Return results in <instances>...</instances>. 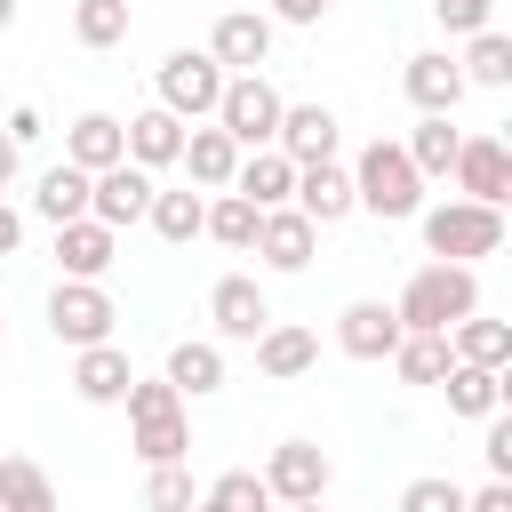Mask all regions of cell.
<instances>
[{
    "label": "cell",
    "instance_id": "cell-1",
    "mask_svg": "<svg viewBox=\"0 0 512 512\" xmlns=\"http://www.w3.org/2000/svg\"><path fill=\"white\" fill-rule=\"evenodd\" d=\"M392 312H400V328H456L464 312H480V272L456 264V256H432V264L408 272Z\"/></svg>",
    "mask_w": 512,
    "mask_h": 512
},
{
    "label": "cell",
    "instance_id": "cell-2",
    "mask_svg": "<svg viewBox=\"0 0 512 512\" xmlns=\"http://www.w3.org/2000/svg\"><path fill=\"white\" fill-rule=\"evenodd\" d=\"M128 448L144 456V464H176V456H192V424H184V392L168 384V376H128Z\"/></svg>",
    "mask_w": 512,
    "mask_h": 512
},
{
    "label": "cell",
    "instance_id": "cell-3",
    "mask_svg": "<svg viewBox=\"0 0 512 512\" xmlns=\"http://www.w3.org/2000/svg\"><path fill=\"white\" fill-rule=\"evenodd\" d=\"M352 208H368V216H384V224L416 216V208H424V176H416V160H408L400 144L376 136V144L352 160Z\"/></svg>",
    "mask_w": 512,
    "mask_h": 512
},
{
    "label": "cell",
    "instance_id": "cell-4",
    "mask_svg": "<svg viewBox=\"0 0 512 512\" xmlns=\"http://www.w3.org/2000/svg\"><path fill=\"white\" fill-rule=\"evenodd\" d=\"M424 216V248L432 256H456V264H480L504 248V208L496 200H440V208H416Z\"/></svg>",
    "mask_w": 512,
    "mask_h": 512
},
{
    "label": "cell",
    "instance_id": "cell-5",
    "mask_svg": "<svg viewBox=\"0 0 512 512\" xmlns=\"http://www.w3.org/2000/svg\"><path fill=\"white\" fill-rule=\"evenodd\" d=\"M240 152H256V144H272V128H280V88L264 80V72H224V96H216V112H208Z\"/></svg>",
    "mask_w": 512,
    "mask_h": 512
},
{
    "label": "cell",
    "instance_id": "cell-6",
    "mask_svg": "<svg viewBox=\"0 0 512 512\" xmlns=\"http://www.w3.org/2000/svg\"><path fill=\"white\" fill-rule=\"evenodd\" d=\"M216 96H224V64H216L208 48H168V56H160V104H168L176 120H208Z\"/></svg>",
    "mask_w": 512,
    "mask_h": 512
},
{
    "label": "cell",
    "instance_id": "cell-7",
    "mask_svg": "<svg viewBox=\"0 0 512 512\" xmlns=\"http://www.w3.org/2000/svg\"><path fill=\"white\" fill-rule=\"evenodd\" d=\"M112 296H104V280H56V296H48V328H56V344H104L112 336Z\"/></svg>",
    "mask_w": 512,
    "mask_h": 512
},
{
    "label": "cell",
    "instance_id": "cell-8",
    "mask_svg": "<svg viewBox=\"0 0 512 512\" xmlns=\"http://www.w3.org/2000/svg\"><path fill=\"white\" fill-rule=\"evenodd\" d=\"M144 208H152V168L112 160V168H96V176H88V216H96V224L128 232V224H144Z\"/></svg>",
    "mask_w": 512,
    "mask_h": 512
},
{
    "label": "cell",
    "instance_id": "cell-9",
    "mask_svg": "<svg viewBox=\"0 0 512 512\" xmlns=\"http://www.w3.org/2000/svg\"><path fill=\"white\" fill-rule=\"evenodd\" d=\"M328 480H336V464H328V448H312V440H280V448H272V464H264L272 504H320V496H328Z\"/></svg>",
    "mask_w": 512,
    "mask_h": 512
},
{
    "label": "cell",
    "instance_id": "cell-10",
    "mask_svg": "<svg viewBox=\"0 0 512 512\" xmlns=\"http://www.w3.org/2000/svg\"><path fill=\"white\" fill-rule=\"evenodd\" d=\"M448 176H456V192L464 200H512V144L504 136H464L456 144V160H448Z\"/></svg>",
    "mask_w": 512,
    "mask_h": 512
},
{
    "label": "cell",
    "instance_id": "cell-11",
    "mask_svg": "<svg viewBox=\"0 0 512 512\" xmlns=\"http://www.w3.org/2000/svg\"><path fill=\"white\" fill-rule=\"evenodd\" d=\"M248 248H256L272 272H304V264H312V248H320V224H312L296 200H280V208H264V216H256V240H248Z\"/></svg>",
    "mask_w": 512,
    "mask_h": 512
},
{
    "label": "cell",
    "instance_id": "cell-12",
    "mask_svg": "<svg viewBox=\"0 0 512 512\" xmlns=\"http://www.w3.org/2000/svg\"><path fill=\"white\" fill-rule=\"evenodd\" d=\"M56 264H64V280H104L120 264V232L96 216H72V224H56Z\"/></svg>",
    "mask_w": 512,
    "mask_h": 512
},
{
    "label": "cell",
    "instance_id": "cell-13",
    "mask_svg": "<svg viewBox=\"0 0 512 512\" xmlns=\"http://www.w3.org/2000/svg\"><path fill=\"white\" fill-rule=\"evenodd\" d=\"M208 56H216L224 72H256V64L272 56V16H264V8H232V16H216Z\"/></svg>",
    "mask_w": 512,
    "mask_h": 512
},
{
    "label": "cell",
    "instance_id": "cell-14",
    "mask_svg": "<svg viewBox=\"0 0 512 512\" xmlns=\"http://www.w3.org/2000/svg\"><path fill=\"white\" fill-rule=\"evenodd\" d=\"M208 320H216L224 344H248V336L272 320V304H264V288H256L248 272H224V280L208 288Z\"/></svg>",
    "mask_w": 512,
    "mask_h": 512
},
{
    "label": "cell",
    "instance_id": "cell-15",
    "mask_svg": "<svg viewBox=\"0 0 512 512\" xmlns=\"http://www.w3.org/2000/svg\"><path fill=\"white\" fill-rule=\"evenodd\" d=\"M248 344H256V376H272V384H296V376L320 360V336L296 328V320H264Z\"/></svg>",
    "mask_w": 512,
    "mask_h": 512
},
{
    "label": "cell",
    "instance_id": "cell-16",
    "mask_svg": "<svg viewBox=\"0 0 512 512\" xmlns=\"http://www.w3.org/2000/svg\"><path fill=\"white\" fill-rule=\"evenodd\" d=\"M400 88H408L416 112H456V104H464V64H456L448 48H424V56H408Z\"/></svg>",
    "mask_w": 512,
    "mask_h": 512
},
{
    "label": "cell",
    "instance_id": "cell-17",
    "mask_svg": "<svg viewBox=\"0 0 512 512\" xmlns=\"http://www.w3.org/2000/svg\"><path fill=\"white\" fill-rule=\"evenodd\" d=\"M288 200H296V208L328 232V224H344V216H352V168H336V160H304Z\"/></svg>",
    "mask_w": 512,
    "mask_h": 512
},
{
    "label": "cell",
    "instance_id": "cell-18",
    "mask_svg": "<svg viewBox=\"0 0 512 512\" xmlns=\"http://www.w3.org/2000/svg\"><path fill=\"white\" fill-rule=\"evenodd\" d=\"M272 144H280L296 168H304V160H336V112H328V104H280Z\"/></svg>",
    "mask_w": 512,
    "mask_h": 512
},
{
    "label": "cell",
    "instance_id": "cell-19",
    "mask_svg": "<svg viewBox=\"0 0 512 512\" xmlns=\"http://www.w3.org/2000/svg\"><path fill=\"white\" fill-rule=\"evenodd\" d=\"M184 168H192V184L200 192H224L232 184V168H240V144L216 128V120H184V152H176Z\"/></svg>",
    "mask_w": 512,
    "mask_h": 512
},
{
    "label": "cell",
    "instance_id": "cell-20",
    "mask_svg": "<svg viewBox=\"0 0 512 512\" xmlns=\"http://www.w3.org/2000/svg\"><path fill=\"white\" fill-rule=\"evenodd\" d=\"M336 344H344L352 360H384V352L400 344V312H392V304H376V296H360V304H344V312H336Z\"/></svg>",
    "mask_w": 512,
    "mask_h": 512
},
{
    "label": "cell",
    "instance_id": "cell-21",
    "mask_svg": "<svg viewBox=\"0 0 512 512\" xmlns=\"http://www.w3.org/2000/svg\"><path fill=\"white\" fill-rule=\"evenodd\" d=\"M184 400H208V392H224V344L216 336H184V344H168V368H160Z\"/></svg>",
    "mask_w": 512,
    "mask_h": 512
},
{
    "label": "cell",
    "instance_id": "cell-22",
    "mask_svg": "<svg viewBox=\"0 0 512 512\" xmlns=\"http://www.w3.org/2000/svg\"><path fill=\"white\" fill-rule=\"evenodd\" d=\"M128 376H136V368H128V352H120L112 336H104V344H80V360H72V392H80L88 408H112V400L128 392Z\"/></svg>",
    "mask_w": 512,
    "mask_h": 512
},
{
    "label": "cell",
    "instance_id": "cell-23",
    "mask_svg": "<svg viewBox=\"0 0 512 512\" xmlns=\"http://www.w3.org/2000/svg\"><path fill=\"white\" fill-rule=\"evenodd\" d=\"M120 136H128V160H136V168H176V152H184V120H176L168 104L120 120Z\"/></svg>",
    "mask_w": 512,
    "mask_h": 512
},
{
    "label": "cell",
    "instance_id": "cell-24",
    "mask_svg": "<svg viewBox=\"0 0 512 512\" xmlns=\"http://www.w3.org/2000/svg\"><path fill=\"white\" fill-rule=\"evenodd\" d=\"M232 192H248L256 208H280V200L296 192V160H288L280 144H256V152H240V168H232Z\"/></svg>",
    "mask_w": 512,
    "mask_h": 512
},
{
    "label": "cell",
    "instance_id": "cell-25",
    "mask_svg": "<svg viewBox=\"0 0 512 512\" xmlns=\"http://www.w3.org/2000/svg\"><path fill=\"white\" fill-rule=\"evenodd\" d=\"M64 160H72V168H88V176H96V168H112V160H128L120 120H112V112H80V120H72V136H64Z\"/></svg>",
    "mask_w": 512,
    "mask_h": 512
},
{
    "label": "cell",
    "instance_id": "cell-26",
    "mask_svg": "<svg viewBox=\"0 0 512 512\" xmlns=\"http://www.w3.org/2000/svg\"><path fill=\"white\" fill-rule=\"evenodd\" d=\"M384 360L400 368V384H440L456 352H448V328H400V344H392Z\"/></svg>",
    "mask_w": 512,
    "mask_h": 512
},
{
    "label": "cell",
    "instance_id": "cell-27",
    "mask_svg": "<svg viewBox=\"0 0 512 512\" xmlns=\"http://www.w3.org/2000/svg\"><path fill=\"white\" fill-rule=\"evenodd\" d=\"M440 392H448V408H456V416H488V408H504V368H480V360H448Z\"/></svg>",
    "mask_w": 512,
    "mask_h": 512
},
{
    "label": "cell",
    "instance_id": "cell-28",
    "mask_svg": "<svg viewBox=\"0 0 512 512\" xmlns=\"http://www.w3.org/2000/svg\"><path fill=\"white\" fill-rule=\"evenodd\" d=\"M456 144H464V128H456L448 112H424V120L408 128V144H400V152H408V160H416V176L432 184V176H448V160H456Z\"/></svg>",
    "mask_w": 512,
    "mask_h": 512
},
{
    "label": "cell",
    "instance_id": "cell-29",
    "mask_svg": "<svg viewBox=\"0 0 512 512\" xmlns=\"http://www.w3.org/2000/svg\"><path fill=\"white\" fill-rule=\"evenodd\" d=\"M448 352H456V360H480V368H512V328H504V320L464 312V320L448 328Z\"/></svg>",
    "mask_w": 512,
    "mask_h": 512
},
{
    "label": "cell",
    "instance_id": "cell-30",
    "mask_svg": "<svg viewBox=\"0 0 512 512\" xmlns=\"http://www.w3.org/2000/svg\"><path fill=\"white\" fill-rule=\"evenodd\" d=\"M472 48H464V88H512V40L496 32V24H480V32H464Z\"/></svg>",
    "mask_w": 512,
    "mask_h": 512
},
{
    "label": "cell",
    "instance_id": "cell-31",
    "mask_svg": "<svg viewBox=\"0 0 512 512\" xmlns=\"http://www.w3.org/2000/svg\"><path fill=\"white\" fill-rule=\"evenodd\" d=\"M32 208H40L48 224H72V216H88V168L56 160V168L40 176V192H32Z\"/></svg>",
    "mask_w": 512,
    "mask_h": 512
},
{
    "label": "cell",
    "instance_id": "cell-32",
    "mask_svg": "<svg viewBox=\"0 0 512 512\" xmlns=\"http://www.w3.org/2000/svg\"><path fill=\"white\" fill-rule=\"evenodd\" d=\"M200 216H208V200H200V192H160V184H152V208H144V224H152L168 248L200 240Z\"/></svg>",
    "mask_w": 512,
    "mask_h": 512
},
{
    "label": "cell",
    "instance_id": "cell-33",
    "mask_svg": "<svg viewBox=\"0 0 512 512\" xmlns=\"http://www.w3.org/2000/svg\"><path fill=\"white\" fill-rule=\"evenodd\" d=\"M256 216H264V208H256L248 192H232V184H224V192L208 200L200 232H208V240H224V248H248V240H256Z\"/></svg>",
    "mask_w": 512,
    "mask_h": 512
},
{
    "label": "cell",
    "instance_id": "cell-34",
    "mask_svg": "<svg viewBox=\"0 0 512 512\" xmlns=\"http://www.w3.org/2000/svg\"><path fill=\"white\" fill-rule=\"evenodd\" d=\"M0 504H8V512H48V504H56V480H48L32 456H0Z\"/></svg>",
    "mask_w": 512,
    "mask_h": 512
},
{
    "label": "cell",
    "instance_id": "cell-35",
    "mask_svg": "<svg viewBox=\"0 0 512 512\" xmlns=\"http://www.w3.org/2000/svg\"><path fill=\"white\" fill-rule=\"evenodd\" d=\"M72 40L80 48H120L128 40V0H72Z\"/></svg>",
    "mask_w": 512,
    "mask_h": 512
},
{
    "label": "cell",
    "instance_id": "cell-36",
    "mask_svg": "<svg viewBox=\"0 0 512 512\" xmlns=\"http://www.w3.org/2000/svg\"><path fill=\"white\" fill-rule=\"evenodd\" d=\"M208 504L216 512H264L272 488H264V472H224V480H208Z\"/></svg>",
    "mask_w": 512,
    "mask_h": 512
},
{
    "label": "cell",
    "instance_id": "cell-37",
    "mask_svg": "<svg viewBox=\"0 0 512 512\" xmlns=\"http://www.w3.org/2000/svg\"><path fill=\"white\" fill-rule=\"evenodd\" d=\"M192 496H200V488H192L184 456H176V464H152V480H144V504H152V512H184Z\"/></svg>",
    "mask_w": 512,
    "mask_h": 512
},
{
    "label": "cell",
    "instance_id": "cell-38",
    "mask_svg": "<svg viewBox=\"0 0 512 512\" xmlns=\"http://www.w3.org/2000/svg\"><path fill=\"white\" fill-rule=\"evenodd\" d=\"M400 512H464V488L456 480H408L400 488Z\"/></svg>",
    "mask_w": 512,
    "mask_h": 512
},
{
    "label": "cell",
    "instance_id": "cell-39",
    "mask_svg": "<svg viewBox=\"0 0 512 512\" xmlns=\"http://www.w3.org/2000/svg\"><path fill=\"white\" fill-rule=\"evenodd\" d=\"M432 16H440V32H480V24H496V0H432Z\"/></svg>",
    "mask_w": 512,
    "mask_h": 512
},
{
    "label": "cell",
    "instance_id": "cell-40",
    "mask_svg": "<svg viewBox=\"0 0 512 512\" xmlns=\"http://www.w3.org/2000/svg\"><path fill=\"white\" fill-rule=\"evenodd\" d=\"M480 424H488V448H480V456H488V464H496V472L512 480V416H504V408H488Z\"/></svg>",
    "mask_w": 512,
    "mask_h": 512
},
{
    "label": "cell",
    "instance_id": "cell-41",
    "mask_svg": "<svg viewBox=\"0 0 512 512\" xmlns=\"http://www.w3.org/2000/svg\"><path fill=\"white\" fill-rule=\"evenodd\" d=\"M464 504H472V512H512V480L496 472V480H488V488H472Z\"/></svg>",
    "mask_w": 512,
    "mask_h": 512
},
{
    "label": "cell",
    "instance_id": "cell-42",
    "mask_svg": "<svg viewBox=\"0 0 512 512\" xmlns=\"http://www.w3.org/2000/svg\"><path fill=\"white\" fill-rule=\"evenodd\" d=\"M272 16H280V24H320L328 0H272Z\"/></svg>",
    "mask_w": 512,
    "mask_h": 512
},
{
    "label": "cell",
    "instance_id": "cell-43",
    "mask_svg": "<svg viewBox=\"0 0 512 512\" xmlns=\"http://www.w3.org/2000/svg\"><path fill=\"white\" fill-rule=\"evenodd\" d=\"M8 136H16V144H40V112L16 104V112H8Z\"/></svg>",
    "mask_w": 512,
    "mask_h": 512
},
{
    "label": "cell",
    "instance_id": "cell-44",
    "mask_svg": "<svg viewBox=\"0 0 512 512\" xmlns=\"http://www.w3.org/2000/svg\"><path fill=\"white\" fill-rule=\"evenodd\" d=\"M16 168H24V144H16V136H8V128H0V192H8V184H16Z\"/></svg>",
    "mask_w": 512,
    "mask_h": 512
},
{
    "label": "cell",
    "instance_id": "cell-45",
    "mask_svg": "<svg viewBox=\"0 0 512 512\" xmlns=\"http://www.w3.org/2000/svg\"><path fill=\"white\" fill-rule=\"evenodd\" d=\"M16 240H24V216L0 200V256H16Z\"/></svg>",
    "mask_w": 512,
    "mask_h": 512
},
{
    "label": "cell",
    "instance_id": "cell-46",
    "mask_svg": "<svg viewBox=\"0 0 512 512\" xmlns=\"http://www.w3.org/2000/svg\"><path fill=\"white\" fill-rule=\"evenodd\" d=\"M8 24H16V0H0V32H8Z\"/></svg>",
    "mask_w": 512,
    "mask_h": 512
},
{
    "label": "cell",
    "instance_id": "cell-47",
    "mask_svg": "<svg viewBox=\"0 0 512 512\" xmlns=\"http://www.w3.org/2000/svg\"><path fill=\"white\" fill-rule=\"evenodd\" d=\"M0 328H8V320H0Z\"/></svg>",
    "mask_w": 512,
    "mask_h": 512
}]
</instances>
